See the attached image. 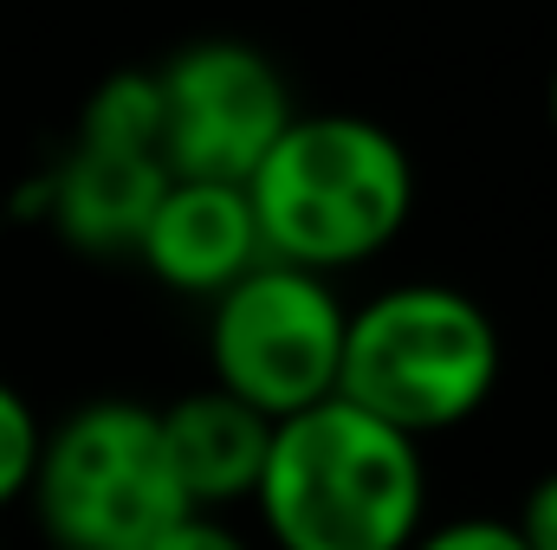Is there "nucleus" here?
Returning <instances> with one entry per match:
<instances>
[{
    "mask_svg": "<svg viewBox=\"0 0 557 550\" xmlns=\"http://www.w3.org/2000/svg\"><path fill=\"white\" fill-rule=\"evenodd\" d=\"M260 247L278 266L337 278L383 260L416 214V162L363 111H298L247 175Z\"/></svg>",
    "mask_w": 557,
    "mask_h": 550,
    "instance_id": "1",
    "label": "nucleus"
},
{
    "mask_svg": "<svg viewBox=\"0 0 557 550\" xmlns=\"http://www.w3.org/2000/svg\"><path fill=\"white\" fill-rule=\"evenodd\" d=\"M253 512L278 550H409L428 525V466L409 434L331 396L273 421Z\"/></svg>",
    "mask_w": 557,
    "mask_h": 550,
    "instance_id": "2",
    "label": "nucleus"
},
{
    "mask_svg": "<svg viewBox=\"0 0 557 550\" xmlns=\"http://www.w3.org/2000/svg\"><path fill=\"white\" fill-rule=\"evenodd\" d=\"M499 370H506V343L493 311L460 285L409 278L363 298L344 317L337 396L421 447L486 409Z\"/></svg>",
    "mask_w": 557,
    "mask_h": 550,
    "instance_id": "3",
    "label": "nucleus"
},
{
    "mask_svg": "<svg viewBox=\"0 0 557 550\" xmlns=\"http://www.w3.org/2000/svg\"><path fill=\"white\" fill-rule=\"evenodd\" d=\"M26 505L52 550H149L188 518L162 414L131 396H98L52 421Z\"/></svg>",
    "mask_w": 557,
    "mask_h": 550,
    "instance_id": "4",
    "label": "nucleus"
},
{
    "mask_svg": "<svg viewBox=\"0 0 557 550\" xmlns=\"http://www.w3.org/2000/svg\"><path fill=\"white\" fill-rule=\"evenodd\" d=\"M344 317L350 304L331 278L260 260L221 298H208V376L253 414L292 421L337 396Z\"/></svg>",
    "mask_w": 557,
    "mask_h": 550,
    "instance_id": "5",
    "label": "nucleus"
},
{
    "mask_svg": "<svg viewBox=\"0 0 557 550\" xmlns=\"http://www.w3.org/2000/svg\"><path fill=\"white\" fill-rule=\"evenodd\" d=\"M162 98V168L169 182H227L247 188V175L267 162V149L298 117L292 85L273 52L253 39H188L156 65Z\"/></svg>",
    "mask_w": 557,
    "mask_h": 550,
    "instance_id": "6",
    "label": "nucleus"
},
{
    "mask_svg": "<svg viewBox=\"0 0 557 550\" xmlns=\"http://www.w3.org/2000/svg\"><path fill=\"white\" fill-rule=\"evenodd\" d=\"M143 273L182 298H221L234 278H247L267 247L247 208V188L227 182H169L149 227L137 240Z\"/></svg>",
    "mask_w": 557,
    "mask_h": 550,
    "instance_id": "7",
    "label": "nucleus"
},
{
    "mask_svg": "<svg viewBox=\"0 0 557 550\" xmlns=\"http://www.w3.org/2000/svg\"><path fill=\"white\" fill-rule=\"evenodd\" d=\"M162 188L169 168L156 155H104L72 142V155L39 175V221L91 260H124L137 253Z\"/></svg>",
    "mask_w": 557,
    "mask_h": 550,
    "instance_id": "8",
    "label": "nucleus"
},
{
    "mask_svg": "<svg viewBox=\"0 0 557 550\" xmlns=\"http://www.w3.org/2000/svg\"><path fill=\"white\" fill-rule=\"evenodd\" d=\"M156 414H162V440H169V460H175L188 512L253 505V486H260V466H267V447H273V421L267 414L221 396L214 383L175 396Z\"/></svg>",
    "mask_w": 557,
    "mask_h": 550,
    "instance_id": "9",
    "label": "nucleus"
},
{
    "mask_svg": "<svg viewBox=\"0 0 557 550\" xmlns=\"http://www.w3.org/2000/svg\"><path fill=\"white\" fill-rule=\"evenodd\" d=\"M78 149H104V155H156L162 162V98H156V72L124 65L111 78L91 85L85 111H78Z\"/></svg>",
    "mask_w": 557,
    "mask_h": 550,
    "instance_id": "10",
    "label": "nucleus"
},
{
    "mask_svg": "<svg viewBox=\"0 0 557 550\" xmlns=\"http://www.w3.org/2000/svg\"><path fill=\"white\" fill-rule=\"evenodd\" d=\"M39 440H46L39 409H33L13 383H0V512L26 499L33 466H39Z\"/></svg>",
    "mask_w": 557,
    "mask_h": 550,
    "instance_id": "11",
    "label": "nucleus"
},
{
    "mask_svg": "<svg viewBox=\"0 0 557 550\" xmlns=\"http://www.w3.org/2000/svg\"><path fill=\"white\" fill-rule=\"evenodd\" d=\"M409 550H525L512 538L506 518H441V525H421V538Z\"/></svg>",
    "mask_w": 557,
    "mask_h": 550,
    "instance_id": "12",
    "label": "nucleus"
},
{
    "mask_svg": "<svg viewBox=\"0 0 557 550\" xmlns=\"http://www.w3.org/2000/svg\"><path fill=\"white\" fill-rule=\"evenodd\" d=\"M506 525H512V538L525 550H557V466L525 486V499H519V512Z\"/></svg>",
    "mask_w": 557,
    "mask_h": 550,
    "instance_id": "13",
    "label": "nucleus"
},
{
    "mask_svg": "<svg viewBox=\"0 0 557 550\" xmlns=\"http://www.w3.org/2000/svg\"><path fill=\"white\" fill-rule=\"evenodd\" d=\"M149 550H253V545H247L221 512H188V518H175Z\"/></svg>",
    "mask_w": 557,
    "mask_h": 550,
    "instance_id": "14",
    "label": "nucleus"
},
{
    "mask_svg": "<svg viewBox=\"0 0 557 550\" xmlns=\"http://www.w3.org/2000/svg\"><path fill=\"white\" fill-rule=\"evenodd\" d=\"M545 111H552V137H557V65H552V91H545Z\"/></svg>",
    "mask_w": 557,
    "mask_h": 550,
    "instance_id": "15",
    "label": "nucleus"
},
{
    "mask_svg": "<svg viewBox=\"0 0 557 550\" xmlns=\"http://www.w3.org/2000/svg\"><path fill=\"white\" fill-rule=\"evenodd\" d=\"M0 550H7V545H0Z\"/></svg>",
    "mask_w": 557,
    "mask_h": 550,
    "instance_id": "16",
    "label": "nucleus"
}]
</instances>
